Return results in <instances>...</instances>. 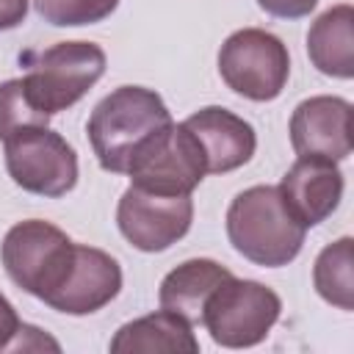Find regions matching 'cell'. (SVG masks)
Segmentation results:
<instances>
[{
	"label": "cell",
	"mask_w": 354,
	"mask_h": 354,
	"mask_svg": "<svg viewBox=\"0 0 354 354\" xmlns=\"http://www.w3.org/2000/svg\"><path fill=\"white\" fill-rule=\"evenodd\" d=\"M183 124L199 141L207 174L235 171L243 163H249L254 149H257L254 127L243 116H238V113H232L221 105L199 108Z\"/></svg>",
	"instance_id": "4fadbf2b"
},
{
	"label": "cell",
	"mask_w": 354,
	"mask_h": 354,
	"mask_svg": "<svg viewBox=\"0 0 354 354\" xmlns=\"http://www.w3.org/2000/svg\"><path fill=\"white\" fill-rule=\"evenodd\" d=\"M127 174L130 185L152 194L183 196L202 183L207 169L194 133L183 122H169L133 155Z\"/></svg>",
	"instance_id": "ba28073f"
},
{
	"label": "cell",
	"mask_w": 354,
	"mask_h": 354,
	"mask_svg": "<svg viewBox=\"0 0 354 354\" xmlns=\"http://www.w3.org/2000/svg\"><path fill=\"white\" fill-rule=\"evenodd\" d=\"M171 122L158 91L144 86H119L102 97L86 124L100 166L111 174H127L133 155Z\"/></svg>",
	"instance_id": "6da1fadb"
},
{
	"label": "cell",
	"mask_w": 354,
	"mask_h": 354,
	"mask_svg": "<svg viewBox=\"0 0 354 354\" xmlns=\"http://www.w3.org/2000/svg\"><path fill=\"white\" fill-rule=\"evenodd\" d=\"M39 17L55 28L94 25L111 17L119 0H33Z\"/></svg>",
	"instance_id": "ac0fdd59"
},
{
	"label": "cell",
	"mask_w": 354,
	"mask_h": 354,
	"mask_svg": "<svg viewBox=\"0 0 354 354\" xmlns=\"http://www.w3.org/2000/svg\"><path fill=\"white\" fill-rule=\"evenodd\" d=\"M30 124H50V116L33 108V102L25 94L22 77L0 83V141H6L11 133L30 127Z\"/></svg>",
	"instance_id": "d6986e66"
},
{
	"label": "cell",
	"mask_w": 354,
	"mask_h": 354,
	"mask_svg": "<svg viewBox=\"0 0 354 354\" xmlns=\"http://www.w3.org/2000/svg\"><path fill=\"white\" fill-rule=\"evenodd\" d=\"M351 263H354V241L348 235H343L340 241L324 246L321 254L315 257V266H313V285H315L318 296L326 304L346 310V313L354 310Z\"/></svg>",
	"instance_id": "e0dca14e"
},
{
	"label": "cell",
	"mask_w": 354,
	"mask_h": 354,
	"mask_svg": "<svg viewBox=\"0 0 354 354\" xmlns=\"http://www.w3.org/2000/svg\"><path fill=\"white\" fill-rule=\"evenodd\" d=\"M25 64V94L47 116L72 108L105 72V50L94 41H58L47 50H30Z\"/></svg>",
	"instance_id": "3957f363"
},
{
	"label": "cell",
	"mask_w": 354,
	"mask_h": 354,
	"mask_svg": "<svg viewBox=\"0 0 354 354\" xmlns=\"http://www.w3.org/2000/svg\"><path fill=\"white\" fill-rule=\"evenodd\" d=\"M285 207L301 227L326 221L343 199V171L337 160L321 155H299L277 185Z\"/></svg>",
	"instance_id": "8fae6325"
},
{
	"label": "cell",
	"mask_w": 354,
	"mask_h": 354,
	"mask_svg": "<svg viewBox=\"0 0 354 354\" xmlns=\"http://www.w3.org/2000/svg\"><path fill=\"white\" fill-rule=\"evenodd\" d=\"M30 0H0V30H11L25 22Z\"/></svg>",
	"instance_id": "7402d4cb"
},
{
	"label": "cell",
	"mask_w": 354,
	"mask_h": 354,
	"mask_svg": "<svg viewBox=\"0 0 354 354\" xmlns=\"http://www.w3.org/2000/svg\"><path fill=\"white\" fill-rule=\"evenodd\" d=\"M22 332H25V324L19 321L14 304L0 293V351L25 348V343H22Z\"/></svg>",
	"instance_id": "ffe728a7"
},
{
	"label": "cell",
	"mask_w": 354,
	"mask_h": 354,
	"mask_svg": "<svg viewBox=\"0 0 354 354\" xmlns=\"http://www.w3.org/2000/svg\"><path fill=\"white\" fill-rule=\"evenodd\" d=\"M307 55L329 77H354V8L348 3L326 8L310 25Z\"/></svg>",
	"instance_id": "2e32d148"
},
{
	"label": "cell",
	"mask_w": 354,
	"mask_h": 354,
	"mask_svg": "<svg viewBox=\"0 0 354 354\" xmlns=\"http://www.w3.org/2000/svg\"><path fill=\"white\" fill-rule=\"evenodd\" d=\"M122 290V268L116 257L97 246L75 243V260L61 288L44 301L66 315H91L111 304Z\"/></svg>",
	"instance_id": "30bf717a"
},
{
	"label": "cell",
	"mask_w": 354,
	"mask_h": 354,
	"mask_svg": "<svg viewBox=\"0 0 354 354\" xmlns=\"http://www.w3.org/2000/svg\"><path fill=\"white\" fill-rule=\"evenodd\" d=\"M194 221L191 194L166 196L130 185L116 207L119 232L138 252H163L177 243Z\"/></svg>",
	"instance_id": "9c48e42d"
},
{
	"label": "cell",
	"mask_w": 354,
	"mask_h": 354,
	"mask_svg": "<svg viewBox=\"0 0 354 354\" xmlns=\"http://www.w3.org/2000/svg\"><path fill=\"white\" fill-rule=\"evenodd\" d=\"M218 75L235 94L271 102L290 77V55L279 36L263 28H241L218 50Z\"/></svg>",
	"instance_id": "8992f818"
},
{
	"label": "cell",
	"mask_w": 354,
	"mask_h": 354,
	"mask_svg": "<svg viewBox=\"0 0 354 354\" xmlns=\"http://www.w3.org/2000/svg\"><path fill=\"white\" fill-rule=\"evenodd\" d=\"M290 144L296 155L346 160L351 155V102L332 94L299 102L290 116Z\"/></svg>",
	"instance_id": "7c38bea8"
},
{
	"label": "cell",
	"mask_w": 354,
	"mask_h": 354,
	"mask_svg": "<svg viewBox=\"0 0 354 354\" xmlns=\"http://www.w3.org/2000/svg\"><path fill=\"white\" fill-rule=\"evenodd\" d=\"M0 257L6 274L17 288L47 301L61 288V282L72 268L75 243L55 224L41 218H28L6 232Z\"/></svg>",
	"instance_id": "277c9868"
},
{
	"label": "cell",
	"mask_w": 354,
	"mask_h": 354,
	"mask_svg": "<svg viewBox=\"0 0 354 354\" xmlns=\"http://www.w3.org/2000/svg\"><path fill=\"white\" fill-rule=\"evenodd\" d=\"M257 6L271 14V17H279V19H299V17H307L318 0H257Z\"/></svg>",
	"instance_id": "44dd1931"
},
{
	"label": "cell",
	"mask_w": 354,
	"mask_h": 354,
	"mask_svg": "<svg viewBox=\"0 0 354 354\" xmlns=\"http://www.w3.org/2000/svg\"><path fill=\"white\" fill-rule=\"evenodd\" d=\"M230 277H232V271L210 257L185 260L163 277L160 290H158L160 307L185 318L191 326H196V324H202V310H205L207 296Z\"/></svg>",
	"instance_id": "5bb4252c"
},
{
	"label": "cell",
	"mask_w": 354,
	"mask_h": 354,
	"mask_svg": "<svg viewBox=\"0 0 354 354\" xmlns=\"http://www.w3.org/2000/svg\"><path fill=\"white\" fill-rule=\"evenodd\" d=\"M227 235L232 249L254 266L279 268L296 260L307 227L285 207L277 185H252L230 202Z\"/></svg>",
	"instance_id": "7a4b0ae2"
},
{
	"label": "cell",
	"mask_w": 354,
	"mask_h": 354,
	"mask_svg": "<svg viewBox=\"0 0 354 354\" xmlns=\"http://www.w3.org/2000/svg\"><path fill=\"white\" fill-rule=\"evenodd\" d=\"M8 177L36 196L58 199L77 185V155L66 138L44 124H30L6 138Z\"/></svg>",
	"instance_id": "52a82bcc"
},
{
	"label": "cell",
	"mask_w": 354,
	"mask_h": 354,
	"mask_svg": "<svg viewBox=\"0 0 354 354\" xmlns=\"http://www.w3.org/2000/svg\"><path fill=\"white\" fill-rule=\"evenodd\" d=\"M113 354H196L199 340L191 332V324L169 310L149 313L144 318H136L116 329L111 340Z\"/></svg>",
	"instance_id": "9a60e30c"
},
{
	"label": "cell",
	"mask_w": 354,
	"mask_h": 354,
	"mask_svg": "<svg viewBox=\"0 0 354 354\" xmlns=\"http://www.w3.org/2000/svg\"><path fill=\"white\" fill-rule=\"evenodd\" d=\"M282 299L254 279H224L205 301L202 326L224 348H249L266 340L279 321Z\"/></svg>",
	"instance_id": "5b68a950"
}]
</instances>
